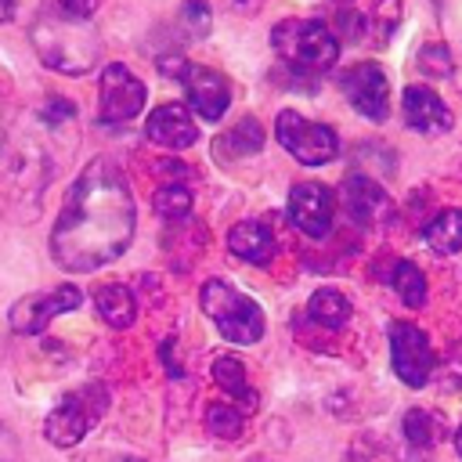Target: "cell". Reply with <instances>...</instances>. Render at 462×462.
Segmentation results:
<instances>
[{"label":"cell","instance_id":"1","mask_svg":"<svg viewBox=\"0 0 462 462\" xmlns=\"http://www.w3.org/2000/svg\"><path fill=\"white\" fill-rule=\"evenodd\" d=\"M137 206L123 170L97 155L83 166L51 231V256L61 271L87 274L112 263L134 238Z\"/></svg>","mask_w":462,"mask_h":462},{"label":"cell","instance_id":"2","mask_svg":"<svg viewBox=\"0 0 462 462\" xmlns=\"http://www.w3.org/2000/svg\"><path fill=\"white\" fill-rule=\"evenodd\" d=\"M29 40L36 58L61 76H87L101 58V36L90 18H69L58 7H43L29 22Z\"/></svg>","mask_w":462,"mask_h":462},{"label":"cell","instance_id":"3","mask_svg":"<svg viewBox=\"0 0 462 462\" xmlns=\"http://www.w3.org/2000/svg\"><path fill=\"white\" fill-rule=\"evenodd\" d=\"M271 47L274 54L289 65L292 76H321L336 65L339 58V40L336 32L318 22V18H289V22H278L274 32H271Z\"/></svg>","mask_w":462,"mask_h":462},{"label":"cell","instance_id":"4","mask_svg":"<svg viewBox=\"0 0 462 462\" xmlns=\"http://www.w3.org/2000/svg\"><path fill=\"white\" fill-rule=\"evenodd\" d=\"M199 307L202 314L217 325V332L227 339V343H256L263 336V310L253 296H245L242 289L220 282V278H209L202 282L199 289Z\"/></svg>","mask_w":462,"mask_h":462},{"label":"cell","instance_id":"5","mask_svg":"<svg viewBox=\"0 0 462 462\" xmlns=\"http://www.w3.org/2000/svg\"><path fill=\"white\" fill-rule=\"evenodd\" d=\"M0 166H4V177H7V188H11V202L22 206L18 217H36L40 213V195H43V184L51 180V159H47V148L36 141V137H22V141H11L4 144L0 152Z\"/></svg>","mask_w":462,"mask_h":462},{"label":"cell","instance_id":"6","mask_svg":"<svg viewBox=\"0 0 462 462\" xmlns=\"http://www.w3.org/2000/svg\"><path fill=\"white\" fill-rule=\"evenodd\" d=\"M105 408H108V390H105L101 383L76 386V390H69V393L58 401V408L47 415L43 437H47L54 448H72V444H79V440L97 426V419L105 415Z\"/></svg>","mask_w":462,"mask_h":462},{"label":"cell","instance_id":"7","mask_svg":"<svg viewBox=\"0 0 462 462\" xmlns=\"http://www.w3.org/2000/svg\"><path fill=\"white\" fill-rule=\"evenodd\" d=\"M159 69L173 79L184 83V94H188V105L206 119V123H217L227 105H231V83L217 72V69H202V65H191L184 61L180 54H162L159 58Z\"/></svg>","mask_w":462,"mask_h":462},{"label":"cell","instance_id":"8","mask_svg":"<svg viewBox=\"0 0 462 462\" xmlns=\"http://www.w3.org/2000/svg\"><path fill=\"white\" fill-rule=\"evenodd\" d=\"M274 134H278V144L303 166H325L339 155V137L332 126L325 123H310L303 119L300 112H278L274 119Z\"/></svg>","mask_w":462,"mask_h":462},{"label":"cell","instance_id":"9","mask_svg":"<svg viewBox=\"0 0 462 462\" xmlns=\"http://www.w3.org/2000/svg\"><path fill=\"white\" fill-rule=\"evenodd\" d=\"M144 101H148L144 83H141L123 61L105 65L101 87H97V112H101V123H130L134 116H141Z\"/></svg>","mask_w":462,"mask_h":462},{"label":"cell","instance_id":"10","mask_svg":"<svg viewBox=\"0 0 462 462\" xmlns=\"http://www.w3.org/2000/svg\"><path fill=\"white\" fill-rule=\"evenodd\" d=\"M83 303V292L76 285H54V289H43V292H29L22 296L14 307H11V328L18 336H36L43 332L58 314L65 310H76Z\"/></svg>","mask_w":462,"mask_h":462},{"label":"cell","instance_id":"11","mask_svg":"<svg viewBox=\"0 0 462 462\" xmlns=\"http://www.w3.org/2000/svg\"><path fill=\"white\" fill-rule=\"evenodd\" d=\"M390 361H393V372L401 375V383L422 386L433 372L430 336L411 321H393L390 325Z\"/></svg>","mask_w":462,"mask_h":462},{"label":"cell","instance_id":"12","mask_svg":"<svg viewBox=\"0 0 462 462\" xmlns=\"http://www.w3.org/2000/svg\"><path fill=\"white\" fill-rule=\"evenodd\" d=\"M343 94L354 105V112H361L372 123H383L390 116V79L375 61H357L343 72Z\"/></svg>","mask_w":462,"mask_h":462},{"label":"cell","instance_id":"13","mask_svg":"<svg viewBox=\"0 0 462 462\" xmlns=\"http://www.w3.org/2000/svg\"><path fill=\"white\" fill-rule=\"evenodd\" d=\"M336 217V202L332 191L325 184L303 180L289 191V220L307 235V238H325Z\"/></svg>","mask_w":462,"mask_h":462},{"label":"cell","instance_id":"14","mask_svg":"<svg viewBox=\"0 0 462 462\" xmlns=\"http://www.w3.org/2000/svg\"><path fill=\"white\" fill-rule=\"evenodd\" d=\"M144 137L152 144L166 148V152H184V148L195 144L199 126H195V119L188 116L184 105H159L144 123Z\"/></svg>","mask_w":462,"mask_h":462},{"label":"cell","instance_id":"15","mask_svg":"<svg viewBox=\"0 0 462 462\" xmlns=\"http://www.w3.org/2000/svg\"><path fill=\"white\" fill-rule=\"evenodd\" d=\"M401 108H404V123L419 134H444L451 130V112L448 105L440 101L437 90L422 87V83H411L401 97Z\"/></svg>","mask_w":462,"mask_h":462},{"label":"cell","instance_id":"16","mask_svg":"<svg viewBox=\"0 0 462 462\" xmlns=\"http://www.w3.org/2000/svg\"><path fill=\"white\" fill-rule=\"evenodd\" d=\"M343 202H346L350 217L361 220V224H375V220H383L390 213L386 191L372 177H365V173H350L343 180Z\"/></svg>","mask_w":462,"mask_h":462},{"label":"cell","instance_id":"17","mask_svg":"<svg viewBox=\"0 0 462 462\" xmlns=\"http://www.w3.org/2000/svg\"><path fill=\"white\" fill-rule=\"evenodd\" d=\"M227 249L245 263H267L274 256V235L260 220H242L227 231Z\"/></svg>","mask_w":462,"mask_h":462},{"label":"cell","instance_id":"18","mask_svg":"<svg viewBox=\"0 0 462 462\" xmlns=\"http://www.w3.org/2000/svg\"><path fill=\"white\" fill-rule=\"evenodd\" d=\"M263 148V126L253 119V116H242L227 134H220L217 137V159L220 162H235V159H242V155H256Z\"/></svg>","mask_w":462,"mask_h":462},{"label":"cell","instance_id":"19","mask_svg":"<svg viewBox=\"0 0 462 462\" xmlns=\"http://www.w3.org/2000/svg\"><path fill=\"white\" fill-rule=\"evenodd\" d=\"M94 307H97V314H101L112 328H126V325H134V318H137V300H134V292H130L126 285H119V282L101 285V289L94 292Z\"/></svg>","mask_w":462,"mask_h":462},{"label":"cell","instance_id":"20","mask_svg":"<svg viewBox=\"0 0 462 462\" xmlns=\"http://www.w3.org/2000/svg\"><path fill=\"white\" fill-rule=\"evenodd\" d=\"M213 383H217L231 401H242L245 408L256 404V390L249 386V379H245V365H242L238 357H231V354L217 357V361H213Z\"/></svg>","mask_w":462,"mask_h":462},{"label":"cell","instance_id":"21","mask_svg":"<svg viewBox=\"0 0 462 462\" xmlns=\"http://www.w3.org/2000/svg\"><path fill=\"white\" fill-rule=\"evenodd\" d=\"M422 238H426V245H430L433 253H440V256L458 253V249H462V209H444L437 220L426 224Z\"/></svg>","mask_w":462,"mask_h":462},{"label":"cell","instance_id":"22","mask_svg":"<svg viewBox=\"0 0 462 462\" xmlns=\"http://www.w3.org/2000/svg\"><path fill=\"white\" fill-rule=\"evenodd\" d=\"M307 314L325 328H343L350 321V300L339 289H318L307 303Z\"/></svg>","mask_w":462,"mask_h":462},{"label":"cell","instance_id":"23","mask_svg":"<svg viewBox=\"0 0 462 462\" xmlns=\"http://www.w3.org/2000/svg\"><path fill=\"white\" fill-rule=\"evenodd\" d=\"M390 282H393V289H397V296H401V303L404 307H422L426 303V274L411 263V260H397L393 263V274H390Z\"/></svg>","mask_w":462,"mask_h":462},{"label":"cell","instance_id":"24","mask_svg":"<svg viewBox=\"0 0 462 462\" xmlns=\"http://www.w3.org/2000/svg\"><path fill=\"white\" fill-rule=\"evenodd\" d=\"M152 206H155V213L166 217V220H184V217L191 213V191H188L180 180H170L166 188L155 191Z\"/></svg>","mask_w":462,"mask_h":462},{"label":"cell","instance_id":"25","mask_svg":"<svg viewBox=\"0 0 462 462\" xmlns=\"http://www.w3.org/2000/svg\"><path fill=\"white\" fill-rule=\"evenodd\" d=\"M213 25V11L206 0H184L180 11H177V29L184 40H202Z\"/></svg>","mask_w":462,"mask_h":462},{"label":"cell","instance_id":"26","mask_svg":"<svg viewBox=\"0 0 462 462\" xmlns=\"http://www.w3.org/2000/svg\"><path fill=\"white\" fill-rule=\"evenodd\" d=\"M206 426H209V433H217L220 440H235V437L242 433V411H238L235 404L217 401V404L206 408Z\"/></svg>","mask_w":462,"mask_h":462},{"label":"cell","instance_id":"27","mask_svg":"<svg viewBox=\"0 0 462 462\" xmlns=\"http://www.w3.org/2000/svg\"><path fill=\"white\" fill-rule=\"evenodd\" d=\"M404 433H408V440L411 444H419V448H426V444H433L437 440V419L430 415V411H408L404 415Z\"/></svg>","mask_w":462,"mask_h":462},{"label":"cell","instance_id":"28","mask_svg":"<svg viewBox=\"0 0 462 462\" xmlns=\"http://www.w3.org/2000/svg\"><path fill=\"white\" fill-rule=\"evenodd\" d=\"M397 18H401V4H397V0H375V22L383 25V36L393 32Z\"/></svg>","mask_w":462,"mask_h":462},{"label":"cell","instance_id":"29","mask_svg":"<svg viewBox=\"0 0 462 462\" xmlns=\"http://www.w3.org/2000/svg\"><path fill=\"white\" fill-rule=\"evenodd\" d=\"M97 4L101 0H54V7L61 14H69V18H90L97 11Z\"/></svg>","mask_w":462,"mask_h":462},{"label":"cell","instance_id":"30","mask_svg":"<svg viewBox=\"0 0 462 462\" xmlns=\"http://www.w3.org/2000/svg\"><path fill=\"white\" fill-rule=\"evenodd\" d=\"M0 462H22V448L7 422H0Z\"/></svg>","mask_w":462,"mask_h":462},{"label":"cell","instance_id":"31","mask_svg":"<svg viewBox=\"0 0 462 462\" xmlns=\"http://www.w3.org/2000/svg\"><path fill=\"white\" fill-rule=\"evenodd\" d=\"M43 7H47V0H11V18H18V22L29 25Z\"/></svg>","mask_w":462,"mask_h":462},{"label":"cell","instance_id":"32","mask_svg":"<svg viewBox=\"0 0 462 462\" xmlns=\"http://www.w3.org/2000/svg\"><path fill=\"white\" fill-rule=\"evenodd\" d=\"M231 4V11H238V14H253L256 7H260V0H227Z\"/></svg>","mask_w":462,"mask_h":462},{"label":"cell","instance_id":"33","mask_svg":"<svg viewBox=\"0 0 462 462\" xmlns=\"http://www.w3.org/2000/svg\"><path fill=\"white\" fill-rule=\"evenodd\" d=\"M11 18V0H0V22H7Z\"/></svg>","mask_w":462,"mask_h":462},{"label":"cell","instance_id":"34","mask_svg":"<svg viewBox=\"0 0 462 462\" xmlns=\"http://www.w3.org/2000/svg\"><path fill=\"white\" fill-rule=\"evenodd\" d=\"M455 448H458V455H462V426H458V433H455Z\"/></svg>","mask_w":462,"mask_h":462},{"label":"cell","instance_id":"35","mask_svg":"<svg viewBox=\"0 0 462 462\" xmlns=\"http://www.w3.org/2000/svg\"><path fill=\"white\" fill-rule=\"evenodd\" d=\"M108 462H141V458H108Z\"/></svg>","mask_w":462,"mask_h":462},{"label":"cell","instance_id":"36","mask_svg":"<svg viewBox=\"0 0 462 462\" xmlns=\"http://www.w3.org/2000/svg\"><path fill=\"white\" fill-rule=\"evenodd\" d=\"M0 152H4V126H0Z\"/></svg>","mask_w":462,"mask_h":462}]
</instances>
